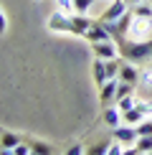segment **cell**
Instances as JSON below:
<instances>
[{"instance_id":"obj_1","label":"cell","mask_w":152,"mask_h":155,"mask_svg":"<svg viewBox=\"0 0 152 155\" xmlns=\"http://www.w3.org/2000/svg\"><path fill=\"white\" fill-rule=\"evenodd\" d=\"M119 54L124 56L127 61H144L152 56V38H144V41H132V38H117Z\"/></svg>"},{"instance_id":"obj_2","label":"cell","mask_w":152,"mask_h":155,"mask_svg":"<svg viewBox=\"0 0 152 155\" xmlns=\"http://www.w3.org/2000/svg\"><path fill=\"white\" fill-rule=\"evenodd\" d=\"M150 33H152V18L135 15V13H132L129 28H127V38H132V41H144V38H150Z\"/></svg>"},{"instance_id":"obj_3","label":"cell","mask_w":152,"mask_h":155,"mask_svg":"<svg viewBox=\"0 0 152 155\" xmlns=\"http://www.w3.org/2000/svg\"><path fill=\"white\" fill-rule=\"evenodd\" d=\"M48 31H51V33H71V15H68L66 10H61V8L56 13H51Z\"/></svg>"},{"instance_id":"obj_4","label":"cell","mask_w":152,"mask_h":155,"mask_svg":"<svg viewBox=\"0 0 152 155\" xmlns=\"http://www.w3.org/2000/svg\"><path fill=\"white\" fill-rule=\"evenodd\" d=\"M84 38L89 43H97V41H114V33L109 31V25L101 23V21H94L89 25V31L84 33Z\"/></svg>"},{"instance_id":"obj_5","label":"cell","mask_w":152,"mask_h":155,"mask_svg":"<svg viewBox=\"0 0 152 155\" xmlns=\"http://www.w3.org/2000/svg\"><path fill=\"white\" fill-rule=\"evenodd\" d=\"M127 10H129V0H112L109 8L101 13L99 21H101V23H114V21H119Z\"/></svg>"},{"instance_id":"obj_6","label":"cell","mask_w":152,"mask_h":155,"mask_svg":"<svg viewBox=\"0 0 152 155\" xmlns=\"http://www.w3.org/2000/svg\"><path fill=\"white\" fill-rule=\"evenodd\" d=\"M91 54H94V59H117L119 46L114 41H97V43H91Z\"/></svg>"},{"instance_id":"obj_7","label":"cell","mask_w":152,"mask_h":155,"mask_svg":"<svg viewBox=\"0 0 152 155\" xmlns=\"http://www.w3.org/2000/svg\"><path fill=\"white\" fill-rule=\"evenodd\" d=\"M137 137H139V132H137V127L135 125H119V127H114V140H119V143H124V145H129V143H137Z\"/></svg>"},{"instance_id":"obj_8","label":"cell","mask_w":152,"mask_h":155,"mask_svg":"<svg viewBox=\"0 0 152 155\" xmlns=\"http://www.w3.org/2000/svg\"><path fill=\"white\" fill-rule=\"evenodd\" d=\"M91 23H94V21L86 15V13H74V15H71V33H74V36H84Z\"/></svg>"},{"instance_id":"obj_9","label":"cell","mask_w":152,"mask_h":155,"mask_svg":"<svg viewBox=\"0 0 152 155\" xmlns=\"http://www.w3.org/2000/svg\"><path fill=\"white\" fill-rule=\"evenodd\" d=\"M139 74L137 71V66H135V61H122V69H119V79L122 81H129V84H139Z\"/></svg>"},{"instance_id":"obj_10","label":"cell","mask_w":152,"mask_h":155,"mask_svg":"<svg viewBox=\"0 0 152 155\" xmlns=\"http://www.w3.org/2000/svg\"><path fill=\"white\" fill-rule=\"evenodd\" d=\"M91 76H94L97 89H101L106 81H109V76H106V66H104V59H94V64H91Z\"/></svg>"},{"instance_id":"obj_11","label":"cell","mask_w":152,"mask_h":155,"mask_svg":"<svg viewBox=\"0 0 152 155\" xmlns=\"http://www.w3.org/2000/svg\"><path fill=\"white\" fill-rule=\"evenodd\" d=\"M117 87H119V79H109L104 87L99 89V102L101 104H109V102L117 99Z\"/></svg>"},{"instance_id":"obj_12","label":"cell","mask_w":152,"mask_h":155,"mask_svg":"<svg viewBox=\"0 0 152 155\" xmlns=\"http://www.w3.org/2000/svg\"><path fill=\"white\" fill-rule=\"evenodd\" d=\"M21 145V137H18L15 132H8V130H0V147H3L5 153H13L15 147Z\"/></svg>"},{"instance_id":"obj_13","label":"cell","mask_w":152,"mask_h":155,"mask_svg":"<svg viewBox=\"0 0 152 155\" xmlns=\"http://www.w3.org/2000/svg\"><path fill=\"white\" fill-rule=\"evenodd\" d=\"M101 120H104V125H109L114 130V127L122 125V112H119V107H106L104 114H101Z\"/></svg>"},{"instance_id":"obj_14","label":"cell","mask_w":152,"mask_h":155,"mask_svg":"<svg viewBox=\"0 0 152 155\" xmlns=\"http://www.w3.org/2000/svg\"><path fill=\"white\" fill-rule=\"evenodd\" d=\"M144 117H147V114H144L137 104L132 109H127V112H122V122H124V125H137V122H142Z\"/></svg>"},{"instance_id":"obj_15","label":"cell","mask_w":152,"mask_h":155,"mask_svg":"<svg viewBox=\"0 0 152 155\" xmlns=\"http://www.w3.org/2000/svg\"><path fill=\"white\" fill-rule=\"evenodd\" d=\"M135 153H152V135H139L135 143Z\"/></svg>"},{"instance_id":"obj_16","label":"cell","mask_w":152,"mask_h":155,"mask_svg":"<svg viewBox=\"0 0 152 155\" xmlns=\"http://www.w3.org/2000/svg\"><path fill=\"white\" fill-rule=\"evenodd\" d=\"M137 104V99L132 94H127V97H122V99H117V107H119V112H127V109H132Z\"/></svg>"},{"instance_id":"obj_17","label":"cell","mask_w":152,"mask_h":155,"mask_svg":"<svg viewBox=\"0 0 152 155\" xmlns=\"http://www.w3.org/2000/svg\"><path fill=\"white\" fill-rule=\"evenodd\" d=\"M132 89H135V84H129V81H122V79H119V87H117V99H122V97L132 94ZM117 99H114V102H117Z\"/></svg>"},{"instance_id":"obj_18","label":"cell","mask_w":152,"mask_h":155,"mask_svg":"<svg viewBox=\"0 0 152 155\" xmlns=\"http://www.w3.org/2000/svg\"><path fill=\"white\" fill-rule=\"evenodd\" d=\"M94 0H74V13H89Z\"/></svg>"},{"instance_id":"obj_19","label":"cell","mask_w":152,"mask_h":155,"mask_svg":"<svg viewBox=\"0 0 152 155\" xmlns=\"http://www.w3.org/2000/svg\"><path fill=\"white\" fill-rule=\"evenodd\" d=\"M137 132L139 135H152V120H142V122H137Z\"/></svg>"},{"instance_id":"obj_20","label":"cell","mask_w":152,"mask_h":155,"mask_svg":"<svg viewBox=\"0 0 152 155\" xmlns=\"http://www.w3.org/2000/svg\"><path fill=\"white\" fill-rule=\"evenodd\" d=\"M30 150H33V153H53V147H48L46 143H38V140H33V143H30Z\"/></svg>"},{"instance_id":"obj_21","label":"cell","mask_w":152,"mask_h":155,"mask_svg":"<svg viewBox=\"0 0 152 155\" xmlns=\"http://www.w3.org/2000/svg\"><path fill=\"white\" fill-rule=\"evenodd\" d=\"M139 84H142V87H152V71H142V76H139Z\"/></svg>"},{"instance_id":"obj_22","label":"cell","mask_w":152,"mask_h":155,"mask_svg":"<svg viewBox=\"0 0 152 155\" xmlns=\"http://www.w3.org/2000/svg\"><path fill=\"white\" fill-rule=\"evenodd\" d=\"M56 3H59V8H61V10H66V13H71V10H74V0H56Z\"/></svg>"},{"instance_id":"obj_23","label":"cell","mask_w":152,"mask_h":155,"mask_svg":"<svg viewBox=\"0 0 152 155\" xmlns=\"http://www.w3.org/2000/svg\"><path fill=\"white\" fill-rule=\"evenodd\" d=\"M28 153H33V150H30V145H23V143L13 150V155H28Z\"/></svg>"},{"instance_id":"obj_24","label":"cell","mask_w":152,"mask_h":155,"mask_svg":"<svg viewBox=\"0 0 152 155\" xmlns=\"http://www.w3.org/2000/svg\"><path fill=\"white\" fill-rule=\"evenodd\" d=\"M5 31H8V18H5V13L0 10V36H3Z\"/></svg>"},{"instance_id":"obj_25","label":"cell","mask_w":152,"mask_h":155,"mask_svg":"<svg viewBox=\"0 0 152 155\" xmlns=\"http://www.w3.org/2000/svg\"><path fill=\"white\" fill-rule=\"evenodd\" d=\"M106 147H109V145H97V147H91L89 153H91V155H99V153L104 155V153H106Z\"/></svg>"},{"instance_id":"obj_26","label":"cell","mask_w":152,"mask_h":155,"mask_svg":"<svg viewBox=\"0 0 152 155\" xmlns=\"http://www.w3.org/2000/svg\"><path fill=\"white\" fill-rule=\"evenodd\" d=\"M68 153H71V155H79V153H84V147H81V145H74V147H68Z\"/></svg>"},{"instance_id":"obj_27","label":"cell","mask_w":152,"mask_h":155,"mask_svg":"<svg viewBox=\"0 0 152 155\" xmlns=\"http://www.w3.org/2000/svg\"><path fill=\"white\" fill-rule=\"evenodd\" d=\"M132 5H139V3H147V0H129Z\"/></svg>"},{"instance_id":"obj_28","label":"cell","mask_w":152,"mask_h":155,"mask_svg":"<svg viewBox=\"0 0 152 155\" xmlns=\"http://www.w3.org/2000/svg\"><path fill=\"white\" fill-rule=\"evenodd\" d=\"M36 3H41V0H36Z\"/></svg>"},{"instance_id":"obj_29","label":"cell","mask_w":152,"mask_h":155,"mask_svg":"<svg viewBox=\"0 0 152 155\" xmlns=\"http://www.w3.org/2000/svg\"><path fill=\"white\" fill-rule=\"evenodd\" d=\"M150 3H152V0H150Z\"/></svg>"}]
</instances>
